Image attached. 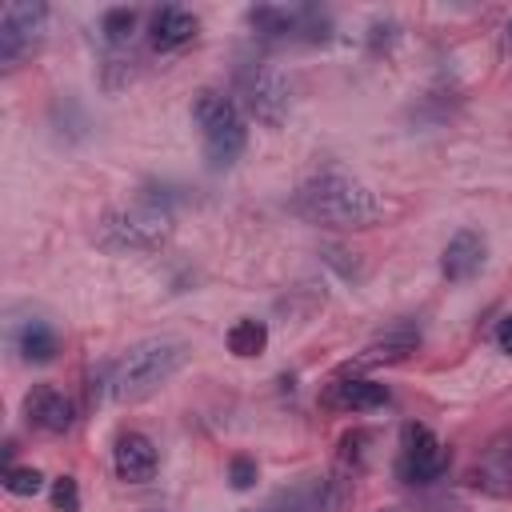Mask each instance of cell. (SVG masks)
Wrapping results in <instances>:
<instances>
[{
	"mask_svg": "<svg viewBox=\"0 0 512 512\" xmlns=\"http://www.w3.org/2000/svg\"><path fill=\"white\" fill-rule=\"evenodd\" d=\"M4 488L12 496H36L44 488V476L32 464H4Z\"/></svg>",
	"mask_w": 512,
	"mask_h": 512,
	"instance_id": "ffe728a7",
	"label": "cell"
},
{
	"mask_svg": "<svg viewBox=\"0 0 512 512\" xmlns=\"http://www.w3.org/2000/svg\"><path fill=\"white\" fill-rule=\"evenodd\" d=\"M172 236V216L148 204H132V208H116L100 220V240L116 252H156L164 248Z\"/></svg>",
	"mask_w": 512,
	"mask_h": 512,
	"instance_id": "277c9868",
	"label": "cell"
},
{
	"mask_svg": "<svg viewBox=\"0 0 512 512\" xmlns=\"http://www.w3.org/2000/svg\"><path fill=\"white\" fill-rule=\"evenodd\" d=\"M196 32H200V20H196L188 8L168 4V8L152 12L148 40H152V48H156V52H176V48H184V44H188Z\"/></svg>",
	"mask_w": 512,
	"mask_h": 512,
	"instance_id": "4fadbf2b",
	"label": "cell"
},
{
	"mask_svg": "<svg viewBox=\"0 0 512 512\" xmlns=\"http://www.w3.org/2000/svg\"><path fill=\"white\" fill-rule=\"evenodd\" d=\"M292 204L304 220L324 224V228H368L388 212V204L364 180H356L348 172H336V168L308 176L296 188Z\"/></svg>",
	"mask_w": 512,
	"mask_h": 512,
	"instance_id": "6da1fadb",
	"label": "cell"
},
{
	"mask_svg": "<svg viewBox=\"0 0 512 512\" xmlns=\"http://www.w3.org/2000/svg\"><path fill=\"white\" fill-rule=\"evenodd\" d=\"M136 24H140L136 8H108L100 16V36H104L108 48H128L132 36H136Z\"/></svg>",
	"mask_w": 512,
	"mask_h": 512,
	"instance_id": "d6986e66",
	"label": "cell"
},
{
	"mask_svg": "<svg viewBox=\"0 0 512 512\" xmlns=\"http://www.w3.org/2000/svg\"><path fill=\"white\" fill-rule=\"evenodd\" d=\"M24 416H28L32 428L60 436V432H68L76 424V404H72V396H64L52 384H32L24 392Z\"/></svg>",
	"mask_w": 512,
	"mask_h": 512,
	"instance_id": "30bf717a",
	"label": "cell"
},
{
	"mask_svg": "<svg viewBox=\"0 0 512 512\" xmlns=\"http://www.w3.org/2000/svg\"><path fill=\"white\" fill-rule=\"evenodd\" d=\"M12 344H16L24 364H52L56 352H60V332L48 320H24L12 332Z\"/></svg>",
	"mask_w": 512,
	"mask_h": 512,
	"instance_id": "5bb4252c",
	"label": "cell"
},
{
	"mask_svg": "<svg viewBox=\"0 0 512 512\" xmlns=\"http://www.w3.org/2000/svg\"><path fill=\"white\" fill-rule=\"evenodd\" d=\"M496 348L512 356V316H504V320H500V328H496Z\"/></svg>",
	"mask_w": 512,
	"mask_h": 512,
	"instance_id": "cb8c5ba5",
	"label": "cell"
},
{
	"mask_svg": "<svg viewBox=\"0 0 512 512\" xmlns=\"http://www.w3.org/2000/svg\"><path fill=\"white\" fill-rule=\"evenodd\" d=\"M224 340H228V352H232V356L252 360V356H260V352L268 348V324L256 320V316H240V320L228 328Z\"/></svg>",
	"mask_w": 512,
	"mask_h": 512,
	"instance_id": "ac0fdd59",
	"label": "cell"
},
{
	"mask_svg": "<svg viewBox=\"0 0 512 512\" xmlns=\"http://www.w3.org/2000/svg\"><path fill=\"white\" fill-rule=\"evenodd\" d=\"M400 36V24L396 20H372L368 24V52H388Z\"/></svg>",
	"mask_w": 512,
	"mask_h": 512,
	"instance_id": "603a6c76",
	"label": "cell"
},
{
	"mask_svg": "<svg viewBox=\"0 0 512 512\" xmlns=\"http://www.w3.org/2000/svg\"><path fill=\"white\" fill-rule=\"evenodd\" d=\"M248 28L260 40H296V12L276 8V4H256L248 8Z\"/></svg>",
	"mask_w": 512,
	"mask_h": 512,
	"instance_id": "e0dca14e",
	"label": "cell"
},
{
	"mask_svg": "<svg viewBox=\"0 0 512 512\" xmlns=\"http://www.w3.org/2000/svg\"><path fill=\"white\" fill-rule=\"evenodd\" d=\"M324 400L340 412H372V408H384L388 404V388L368 380V376H352L348 368L328 384Z\"/></svg>",
	"mask_w": 512,
	"mask_h": 512,
	"instance_id": "7c38bea8",
	"label": "cell"
},
{
	"mask_svg": "<svg viewBox=\"0 0 512 512\" xmlns=\"http://www.w3.org/2000/svg\"><path fill=\"white\" fill-rule=\"evenodd\" d=\"M256 476H260V468H256L252 456H232V460H228V484H232L236 492H248V488L256 484Z\"/></svg>",
	"mask_w": 512,
	"mask_h": 512,
	"instance_id": "44dd1931",
	"label": "cell"
},
{
	"mask_svg": "<svg viewBox=\"0 0 512 512\" xmlns=\"http://www.w3.org/2000/svg\"><path fill=\"white\" fill-rule=\"evenodd\" d=\"M156 444L144 436V432H120L116 444H112V468L124 484H144L156 476Z\"/></svg>",
	"mask_w": 512,
	"mask_h": 512,
	"instance_id": "8fae6325",
	"label": "cell"
},
{
	"mask_svg": "<svg viewBox=\"0 0 512 512\" xmlns=\"http://www.w3.org/2000/svg\"><path fill=\"white\" fill-rule=\"evenodd\" d=\"M484 264H488V240H484V232H476V228H460V232L444 244V252H440V276H444L448 284H464V280L480 276Z\"/></svg>",
	"mask_w": 512,
	"mask_h": 512,
	"instance_id": "9c48e42d",
	"label": "cell"
},
{
	"mask_svg": "<svg viewBox=\"0 0 512 512\" xmlns=\"http://www.w3.org/2000/svg\"><path fill=\"white\" fill-rule=\"evenodd\" d=\"M192 120L204 136V156L212 168H228L240 160V152L248 148V124L244 112L236 108L232 96L216 92V88H200L192 100Z\"/></svg>",
	"mask_w": 512,
	"mask_h": 512,
	"instance_id": "3957f363",
	"label": "cell"
},
{
	"mask_svg": "<svg viewBox=\"0 0 512 512\" xmlns=\"http://www.w3.org/2000/svg\"><path fill=\"white\" fill-rule=\"evenodd\" d=\"M240 84V100L252 112V120H260L264 128H280L288 116V80L272 68V64H244L236 72Z\"/></svg>",
	"mask_w": 512,
	"mask_h": 512,
	"instance_id": "5b68a950",
	"label": "cell"
},
{
	"mask_svg": "<svg viewBox=\"0 0 512 512\" xmlns=\"http://www.w3.org/2000/svg\"><path fill=\"white\" fill-rule=\"evenodd\" d=\"M464 480H468V488H476L484 496H500V500L512 496V428L496 432L480 448V456L472 460Z\"/></svg>",
	"mask_w": 512,
	"mask_h": 512,
	"instance_id": "ba28073f",
	"label": "cell"
},
{
	"mask_svg": "<svg viewBox=\"0 0 512 512\" xmlns=\"http://www.w3.org/2000/svg\"><path fill=\"white\" fill-rule=\"evenodd\" d=\"M44 24H48V8L44 4H36V0L8 4L4 16H0V64L16 68L40 44Z\"/></svg>",
	"mask_w": 512,
	"mask_h": 512,
	"instance_id": "52a82bcc",
	"label": "cell"
},
{
	"mask_svg": "<svg viewBox=\"0 0 512 512\" xmlns=\"http://www.w3.org/2000/svg\"><path fill=\"white\" fill-rule=\"evenodd\" d=\"M504 36H508V44H512V16H508V24H504Z\"/></svg>",
	"mask_w": 512,
	"mask_h": 512,
	"instance_id": "d4e9b609",
	"label": "cell"
},
{
	"mask_svg": "<svg viewBox=\"0 0 512 512\" xmlns=\"http://www.w3.org/2000/svg\"><path fill=\"white\" fill-rule=\"evenodd\" d=\"M188 364V344L176 336H152L132 344L112 368H108V392L116 400H144L160 384H168Z\"/></svg>",
	"mask_w": 512,
	"mask_h": 512,
	"instance_id": "7a4b0ae2",
	"label": "cell"
},
{
	"mask_svg": "<svg viewBox=\"0 0 512 512\" xmlns=\"http://www.w3.org/2000/svg\"><path fill=\"white\" fill-rule=\"evenodd\" d=\"M416 348H420V332L412 324H396L384 336H376L356 364H404Z\"/></svg>",
	"mask_w": 512,
	"mask_h": 512,
	"instance_id": "9a60e30c",
	"label": "cell"
},
{
	"mask_svg": "<svg viewBox=\"0 0 512 512\" xmlns=\"http://www.w3.org/2000/svg\"><path fill=\"white\" fill-rule=\"evenodd\" d=\"M448 468V448L428 424H404L400 452H396V476L404 484H432Z\"/></svg>",
	"mask_w": 512,
	"mask_h": 512,
	"instance_id": "8992f818",
	"label": "cell"
},
{
	"mask_svg": "<svg viewBox=\"0 0 512 512\" xmlns=\"http://www.w3.org/2000/svg\"><path fill=\"white\" fill-rule=\"evenodd\" d=\"M324 492H328V480L324 476H304L292 488H280L268 500L264 512H324Z\"/></svg>",
	"mask_w": 512,
	"mask_h": 512,
	"instance_id": "2e32d148",
	"label": "cell"
},
{
	"mask_svg": "<svg viewBox=\"0 0 512 512\" xmlns=\"http://www.w3.org/2000/svg\"><path fill=\"white\" fill-rule=\"evenodd\" d=\"M52 508L56 512H80V488L72 476H56L52 480Z\"/></svg>",
	"mask_w": 512,
	"mask_h": 512,
	"instance_id": "7402d4cb",
	"label": "cell"
}]
</instances>
